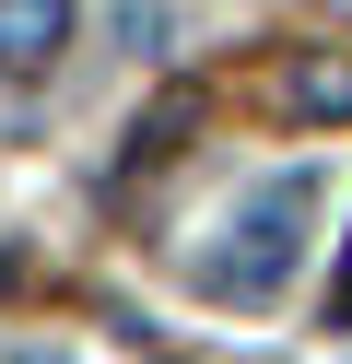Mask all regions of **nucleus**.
Here are the masks:
<instances>
[{"instance_id": "1", "label": "nucleus", "mask_w": 352, "mask_h": 364, "mask_svg": "<svg viewBox=\"0 0 352 364\" xmlns=\"http://www.w3.org/2000/svg\"><path fill=\"white\" fill-rule=\"evenodd\" d=\"M294 259H305V176H282V188L235 223V247L200 259V294L211 306H270V294L294 282Z\"/></svg>"}, {"instance_id": "2", "label": "nucleus", "mask_w": 352, "mask_h": 364, "mask_svg": "<svg viewBox=\"0 0 352 364\" xmlns=\"http://www.w3.org/2000/svg\"><path fill=\"white\" fill-rule=\"evenodd\" d=\"M258 95H270V118H352V59L341 48H282L258 71Z\"/></svg>"}, {"instance_id": "3", "label": "nucleus", "mask_w": 352, "mask_h": 364, "mask_svg": "<svg viewBox=\"0 0 352 364\" xmlns=\"http://www.w3.org/2000/svg\"><path fill=\"white\" fill-rule=\"evenodd\" d=\"M59 48H70V0H0V82H47Z\"/></svg>"}, {"instance_id": "4", "label": "nucleus", "mask_w": 352, "mask_h": 364, "mask_svg": "<svg viewBox=\"0 0 352 364\" xmlns=\"http://www.w3.org/2000/svg\"><path fill=\"white\" fill-rule=\"evenodd\" d=\"M23 282H36V270H23V259H12V247H0V294H23Z\"/></svg>"}, {"instance_id": "5", "label": "nucleus", "mask_w": 352, "mask_h": 364, "mask_svg": "<svg viewBox=\"0 0 352 364\" xmlns=\"http://www.w3.org/2000/svg\"><path fill=\"white\" fill-rule=\"evenodd\" d=\"M329 317H341V329H352V259H341V294H329Z\"/></svg>"}]
</instances>
